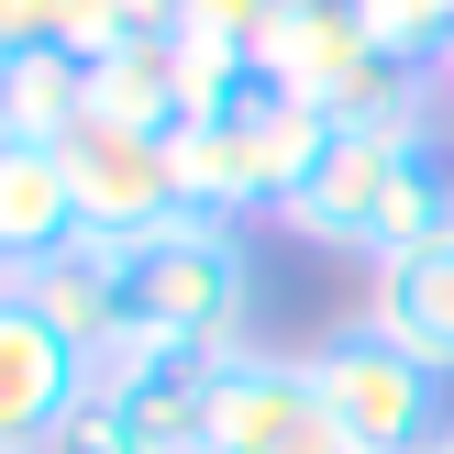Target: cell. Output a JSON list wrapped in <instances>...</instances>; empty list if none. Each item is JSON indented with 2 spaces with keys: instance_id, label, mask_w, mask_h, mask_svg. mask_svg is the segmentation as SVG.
<instances>
[{
  "instance_id": "obj_1",
  "label": "cell",
  "mask_w": 454,
  "mask_h": 454,
  "mask_svg": "<svg viewBox=\"0 0 454 454\" xmlns=\"http://www.w3.org/2000/svg\"><path fill=\"white\" fill-rule=\"evenodd\" d=\"M322 145H333V122L255 56L189 133H177V189H189L200 222H278L288 200H300V177H310Z\"/></svg>"
},
{
  "instance_id": "obj_2",
  "label": "cell",
  "mask_w": 454,
  "mask_h": 454,
  "mask_svg": "<svg viewBox=\"0 0 454 454\" xmlns=\"http://www.w3.org/2000/svg\"><path fill=\"white\" fill-rule=\"evenodd\" d=\"M122 322L145 333V344H211V355H244L255 344V244H244V222H155V233L122 244ZM122 333V344H133Z\"/></svg>"
},
{
  "instance_id": "obj_3",
  "label": "cell",
  "mask_w": 454,
  "mask_h": 454,
  "mask_svg": "<svg viewBox=\"0 0 454 454\" xmlns=\"http://www.w3.org/2000/svg\"><path fill=\"white\" fill-rule=\"evenodd\" d=\"M255 56L278 67L322 122H433V89H443L433 67L388 56L355 0H278V22H266Z\"/></svg>"
},
{
  "instance_id": "obj_4",
  "label": "cell",
  "mask_w": 454,
  "mask_h": 454,
  "mask_svg": "<svg viewBox=\"0 0 454 454\" xmlns=\"http://www.w3.org/2000/svg\"><path fill=\"white\" fill-rule=\"evenodd\" d=\"M310 377H322V399H333L355 454H433L454 433V377H433L411 344H388L366 310L310 344Z\"/></svg>"
},
{
  "instance_id": "obj_5",
  "label": "cell",
  "mask_w": 454,
  "mask_h": 454,
  "mask_svg": "<svg viewBox=\"0 0 454 454\" xmlns=\"http://www.w3.org/2000/svg\"><path fill=\"white\" fill-rule=\"evenodd\" d=\"M200 454H355V443H344V421H333L310 355L244 344V355H222V377H211Z\"/></svg>"
},
{
  "instance_id": "obj_6",
  "label": "cell",
  "mask_w": 454,
  "mask_h": 454,
  "mask_svg": "<svg viewBox=\"0 0 454 454\" xmlns=\"http://www.w3.org/2000/svg\"><path fill=\"white\" fill-rule=\"evenodd\" d=\"M421 122H333V145L310 155L300 200H288V233L322 244V255H366L377 266V233H388V200H399V155H411Z\"/></svg>"
},
{
  "instance_id": "obj_7",
  "label": "cell",
  "mask_w": 454,
  "mask_h": 454,
  "mask_svg": "<svg viewBox=\"0 0 454 454\" xmlns=\"http://www.w3.org/2000/svg\"><path fill=\"white\" fill-rule=\"evenodd\" d=\"M56 155H67V189H78V222L100 244H133V233H155V222L189 211V189H177V133H145V122L89 111Z\"/></svg>"
},
{
  "instance_id": "obj_8",
  "label": "cell",
  "mask_w": 454,
  "mask_h": 454,
  "mask_svg": "<svg viewBox=\"0 0 454 454\" xmlns=\"http://www.w3.org/2000/svg\"><path fill=\"white\" fill-rule=\"evenodd\" d=\"M78 388H89V355L22 288H0V454H44L56 421L78 411Z\"/></svg>"
},
{
  "instance_id": "obj_9",
  "label": "cell",
  "mask_w": 454,
  "mask_h": 454,
  "mask_svg": "<svg viewBox=\"0 0 454 454\" xmlns=\"http://www.w3.org/2000/svg\"><path fill=\"white\" fill-rule=\"evenodd\" d=\"M89 377H100V388L133 411V433H145L155 454H200L211 377H222V355H211V344H145V333H133V344H111Z\"/></svg>"
},
{
  "instance_id": "obj_10",
  "label": "cell",
  "mask_w": 454,
  "mask_h": 454,
  "mask_svg": "<svg viewBox=\"0 0 454 454\" xmlns=\"http://www.w3.org/2000/svg\"><path fill=\"white\" fill-rule=\"evenodd\" d=\"M0 288H22V300L44 310V322L67 333V344L100 366L111 344H122V244H100V233H78V244H56V255L34 266V278H0Z\"/></svg>"
},
{
  "instance_id": "obj_11",
  "label": "cell",
  "mask_w": 454,
  "mask_h": 454,
  "mask_svg": "<svg viewBox=\"0 0 454 454\" xmlns=\"http://www.w3.org/2000/svg\"><path fill=\"white\" fill-rule=\"evenodd\" d=\"M366 322L388 333V344H411L433 377H454V233L366 266Z\"/></svg>"
},
{
  "instance_id": "obj_12",
  "label": "cell",
  "mask_w": 454,
  "mask_h": 454,
  "mask_svg": "<svg viewBox=\"0 0 454 454\" xmlns=\"http://www.w3.org/2000/svg\"><path fill=\"white\" fill-rule=\"evenodd\" d=\"M78 189L56 145H0V278H34L56 244H78Z\"/></svg>"
},
{
  "instance_id": "obj_13",
  "label": "cell",
  "mask_w": 454,
  "mask_h": 454,
  "mask_svg": "<svg viewBox=\"0 0 454 454\" xmlns=\"http://www.w3.org/2000/svg\"><path fill=\"white\" fill-rule=\"evenodd\" d=\"M78 122H89V56L78 44L0 56V145H67Z\"/></svg>"
},
{
  "instance_id": "obj_14",
  "label": "cell",
  "mask_w": 454,
  "mask_h": 454,
  "mask_svg": "<svg viewBox=\"0 0 454 454\" xmlns=\"http://www.w3.org/2000/svg\"><path fill=\"white\" fill-rule=\"evenodd\" d=\"M89 111H111V122H145V133H189L200 89H189V56L167 44H111V56H89Z\"/></svg>"
},
{
  "instance_id": "obj_15",
  "label": "cell",
  "mask_w": 454,
  "mask_h": 454,
  "mask_svg": "<svg viewBox=\"0 0 454 454\" xmlns=\"http://www.w3.org/2000/svg\"><path fill=\"white\" fill-rule=\"evenodd\" d=\"M44 454H155V443L133 433V411L100 388V377H89V388H78V411L56 421V443H44Z\"/></svg>"
},
{
  "instance_id": "obj_16",
  "label": "cell",
  "mask_w": 454,
  "mask_h": 454,
  "mask_svg": "<svg viewBox=\"0 0 454 454\" xmlns=\"http://www.w3.org/2000/svg\"><path fill=\"white\" fill-rule=\"evenodd\" d=\"M78 12L89 0H0V56H22V44H78Z\"/></svg>"
},
{
  "instance_id": "obj_17",
  "label": "cell",
  "mask_w": 454,
  "mask_h": 454,
  "mask_svg": "<svg viewBox=\"0 0 454 454\" xmlns=\"http://www.w3.org/2000/svg\"><path fill=\"white\" fill-rule=\"evenodd\" d=\"M443 100H454V56H443Z\"/></svg>"
},
{
  "instance_id": "obj_18",
  "label": "cell",
  "mask_w": 454,
  "mask_h": 454,
  "mask_svg": "<svg viewBox=\"0 0 454 454\" xmlns=\"http://www.w3.org/2000/svg\"><path fill=\"white\" fill-rule=\"evenodd\" d=\"M433 454H454V433H443V443H433Z\"/></svg>"
}]
</instances>
